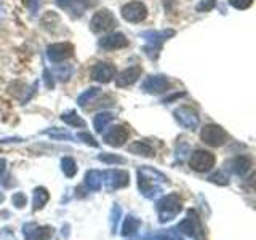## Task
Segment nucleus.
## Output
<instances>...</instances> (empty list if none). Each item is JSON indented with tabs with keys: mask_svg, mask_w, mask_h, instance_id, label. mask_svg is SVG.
I'll return each instance as SVG.
<instances>
[{
	"mask_svg": "<svg viewBox=\"0 0 256 240\" xmlns=\"http://www.w3.org/2000/svg\"><path fill=\"white\" fill-rule=\"evenodd\" d=\"M166 181V176L154 168L142 166L138 170V188L146 198H154L162 192V184Z\"/></svg>",
	"mask_w": 256,
	"mask_h": 240,
	"instance_id": "obj_1",
	"label": "nucleus"
},
{
	"mask_svg": "<svg viewBox=\"0 0 256 240\" xmlns=\"http://www.w3.org/2000/svg\"><path fill=\"white\" fill-rule=\"evenodd\" d=\"M181 210H182V200L180 194H168L157 202V213L160 222L172 221L181 213Z\"/></svg>",
	"mask_w": 256,
	"mask_h": 240,
	"instance_id": "obj_2",
	"label": "nucleus"
},
{
	"mask_svg": "<svg viewBox=\"0 0 256 240\" xmlns=\"http://www.w3.org/2000/svg\"><path fill=\"white\" fill-rule=\"evenodd\" d=\"M228 138H229V134L220 125H213V124L205 125L202 128V132H200V140L212 148L222 146V144L228 141Z\"/></svg>",
	"mask_w": 256,
	"mask_h": 240,
	"instance_id": "obj_3",
	"label": "nucleus"
},
{
	"mask_svg": "<svg viewBox=\"0 0 256 240\" xmlns=\"http://www.w3.org/2000/svg\"><path fill=\"white\" fill-rule=\"evenodd\" d=\"M214 162L216 158L212 152L208 150H204V149H197L190 154V158H189V165L194 172L197 173H205L208 170H212L214 166Z\"/></svg>",
	"mask_w": 256,
	"mask_h": 240,
	"instance_id": "obj_4",
	"label": "nucleus"
},
{
	"mask_svg": "<svg viewBox=\"0 0 256 240\" xmlns=\"http://www.w3.org/2000/svg\"><path fill=\"white\" fill-rule=\"evenodd\" d=\"M117 26V20L116 16L112 14L109 10H100L93 14L90 28L96 34H101V32H109Z\"/></svg>",
	"mask_w": 256,
	"mask_h": 240,
	"instance_id": "obj_5",
	"label": "nucleus"
},
{
	"mask_svg": "<svg viewBox=\"0 0 256 240\" xmlns=\"http://www.w3.org/2000/svg\"><path fill=\"white\" fill-rule=\"evenodd\" d=\"M174 34V30L168 29V30H149V32H142V37L146 38L148 46H146V53L150 54V52H154L152 58H157V53L160 50V46L165 42L168 37H172Z\"/></svg>",
	"mask_w": 256,
	"mask_h": 240,
	"instance_id": "obj_6",
	"label": "nucleus"
},
{
	"mask_svg": "<svg viewBox=\"0 0 256 240\" xmlns=\"http://www.w3.org/2000/svg\"><path fill=\"white\" fill-rule=\"evenodd\" d=\"M176 230L189 237H196V238L202 237V224L198 221L197 213L194 210H188V218H184L178 226H176Z\"/></svg>",
	"mask_w": 256,
	"mask_h": 240,
	"instance_id": "obj_7",
	"label": "nucleus"
},
{
	"mask_svg": "<svg viewBox=\"0 0 256 240\" xmlns=\"http://www.w3.org/2000/svg\"><path fill=\"white\" fill-rule=\"evenodd\" d=\"M148 8L142 2H130L122 6V18L128 22H141L146 20Z\"/></svg>",
	"mask_w": 256,
	"mask_h": 240,
	"instance_id": "obj_8",
	"label": "nucleus"
},
{
	"mask_svg": "<svg viewBox=\"0 0 256 240\" xmlns=\"http://www.w3.org/2000/svg\"><path fill=\"white\" fill-rule=\"evenodd\" d=\"M102 178H104V182H106L109 190L122 189L130 184V174H128V172H124V170H108L102 173Z\"/></svg>",
	"mask_w": 256,
	"mask_h": 240,
	"instance_id": "obj_9",
	"label": "nucleus"
},
{
	"mask_svg": "<svg viewBox=\"0 0 256 240\" xmlns=\"http://www.w3.org/2000/svg\"><path fill=\"white\" fill-rule=\"evenodd\" d=\"M74 54V45L72 44H53L46 48V56L52 62H62Z\"/></svg>",
	"mask_w": 256,
	"mask_h": 240,
	"instance_id": "obj_10",
	"label": "nucleus"
},
{
	"mask_svg": "<svg viewBox=\"0 0 256 240\" xmlns=\"http://www.w3.org/2000/svg\"><path fill=\"white\" fill-rule=\"evenodd\" d=\"M128 138H130V132L125 125H116L108 133H104V141L112 148H122Z\"/></svg>",
	"mask_w": 256,
	"mask_h": 240,
	"instance_id": "obj_11",
	"label": "nucleus"
},
{
	"mask_svg": "<svg viewBox=\"0 0 256 240\" xmlns=\"http://www.w3.org/2000/svg\"><path fill=\"white\" fill-rule=\"evenodd\" d=\"M174 118L178 120V124L184 128H188V130H194L198 125V116L194 109L190 108H186L182 106L180 109L174 110Z\"/></svg>",
	"mask_w": 256,
	"mask_h": 240,
	"instance_id": "obj_12",
	"label": "nucleus"
},
{
	"mask_svg": "<svg viewBox=\"0 0 256 240\" xmlns=\"http://www.w3.org/2000/svg\"><path fill=\"white\" fill-rule=\"evenodd\" d=\"M116 77V66L109 62H98L92 69V78L100 84H109Z\"/></svg>",
	"mask_w": 256,
	"mask_h": 240,
	"instance_id": "obj_13",
	"label": "nucleus"
},
{
	"mask_svg": "<svg viewBox=\"0 0 256 240\" xmlns=\"http://www.w3.org/2000/svg\"><path fill=\"white\" fill-rule=\"evenodd\" d=\"M170 88V82H168V78L165 76H150L144 80L142 84V90L148 92V93H152V94H158V93H164L165 90Z\"/></svg>",
	"mask_w": 256,
	"mask_h": 240,
	"instance_id": "obj_14",
	"label": "nucleus"
},
{
	"mask_svg": "<svg viewBox=\"0 0 256 240\" xmlns=\"http://www.w3.org/2000/svg\"><path fill=\"white\" fill-rule=\"evenodd\" d=\"M24 236H26V240H50V237L53 236V229L52 228H38L36 222H29L24 224Z\"/></svg>",
	"mask_w": 256,
	"mask_h": 240,
	"instance_id": "obj_15",
	"label": "nucleus"
},
{
	"mask_svg": "<svg viewBox=\"0 0 256 240\" xmlns=\"http://www.w3.org/2000/svg\"><path fill=\"white\" fill-rule=\"evenodd\" d=\"M100 46L104 50H120V48L128 46V38L122 34V32H114L100 40Z\"/></svg>",
	"mask_w": 256,
	"mask_h": 240,
	"instance_id": "obj_16",
	"label": "nucleus"
},
{
	"mask_svg": "<svg viewBox=\"0 0 256 240\" xmlns=\"http://www.w3.org/2000/svg\"><path fill=\"white\" fill-rule=\"evenodd\" d=\"M142 74V69L140 66H132L125 70L120 72L118 76H116V85L117 86H128V85H133L136 80H138Z\"/></svg>",
	"mask_w": 256,
	"mask_h": 240,
	"instance_id": "obj_17",
	"label": "nucleus"
},
{
	"mask_svg": "<svg viewBox=\"0 0 256 240\" xmlns=\"http://www.w3.org/2000/svg\"><path fill=\"white\" fill-rule=\"evenodd\" d=\"M128 150L133 152L136 156H142V157H154L156 156V150L154 148L148 144L146 141H134L133 144L128 146Z\"/></svg>",
	"mask_w": 256,
	"mask_h": 240,
	"instance_id": "obj_18",
	"label": "nucleus"
},
{
	"mask_svg": "<svg viewBox=\"0 0 256 240\" xmlns=\"http://www.w3.org/2000/svg\"><path fill=\"white\" fill-rule=\"evenodd\" d=\"M101 184H102V174L98 170L86 172V174H85V186L88 189L96 192V190L101 189Z\"/></svg>",
	"mask_w": 256,
	"mask_h": 240,
	"instance_id": "obj_19",
	"label": "nucleus"
},
{
	"mask_svg": "<svg viewBox=\"0 0 256 240\" xmlns=\"http://www.w3.org/2000/svg\"><path fill=\"white\" fill-rule=\"evenodd\" d=\"M252 168V160L246 156H238L232 162V170H234L238 176H244L248 173V170Z\"/></svg>",
	"mask_w": 256,
	"mask_h": 240,
	"instance_id": "obj_20",
	"label": "nucleus"
},
{
	"mask_svg": "<svg viewBox=\"0 0 256 240\" xmlns=\"http://www.w3.org/2000/svg\"><path fill=\"white\" fill-rule=\"evenodd\" d=\"M141 226V221L136 220L134 216H126L125 221H124V226H122V236L124 237H132L133 234H136V230L140 229Z\"/></svg>",
	"mask_w": 256,
	"mask_h": 240,
	"instance_id": "obj_21",
	"label": "nucleus"
},
{
	"mask_svg": "<svg viewBox=\"0 0 256 240\" xmlns=\"http://www.w3.org/2000/svg\"><path fill=\"white\" fill-rule=\"evenodd\" d=\"M112 118H114V116H112L110 112H100V114L96 116L93 120L94 130L98 133H102L104 130H106V126L112 122Z\"/></svg>",
	"mask_w": 256,
	"mask_h": 240,
	"instance_id": "obj_22",
	"label": "nucleus"
},
{
	"mask_svg": "<svg viewBox=\"0 0 256 240\" xmlns=\"http://www.w3.org/2000/svg\"><path fill=\"white\" fill-rule=\"evenodd\" d=\"M48 198H50V194H48V190L45 188H37L34 190V212L40 210L46 202H48Z\"/></svg>",
	"mask_w": 256,
	"mask_h": 240,
	"instance_id": "obj_23",
	"label": "nucleus"
},
{
	"mask_svg": "<svg viewBox=\"0 0 256 240\" xmlns=\"http://www.w3.org/2000/svg\"><path fill=\"white\" fill-rule=\"evenodd\" d=\"M61 168H62V173L66 174L68 178H74L77 173V164H76V160L70 157H64L61 160Z\"/></svg>",
	"mask_w": 256,
	"mask_h": 240,
	"instance_id": "obj_24",
	"label": "nucleus"
},
{
	"mask_svg": "<svg viewBox=\"0 0 256 240\" xmlns=\"http://www.w3.org/2000/svg\"><path fill=\"white\" fill-rule=\"evenodd\" d=\"M61 120L64 124H68V125H70V126H85L86 124H85V120L84 118H80L74 110H70V112H66V114H62L61 116Z\"/></svg>",
	"mask_w": 256,
	"mask_h": 240,
	"instance_id": "obj_25",
	"label": "nucleus"
},
{
	"mask_svg": "<svg viewBox=\"0 0 256 240\" xmlns=\"http://www.w3.org/2000/svg\"><path fill=\"white\" fill-rule=\"evenodd\" d=\"M100 94V88H96V86H92V88H88L86 92H84L82 94L78 96V100H77V104L80 108H84L86 102H90L94 96H98Z\"/></svg>",
	"mask_w": 256,
	"mask_h": 240,
	"instance_id": "obj_26",
	"label": "nucleus"
},
{
	"mask_svg": "<svg viewBox=\"0 0 256 240\" xmlns=\"http://www.w3.org/2000/svg\"><path fill=\"white\" fill-rule=\"evenodd\" d=\"M120 216H122V208H120L117 204L110 208V230L112 232H116L117 230V226H118V221H120Z\"/></svg>",
	"mask_w": 256,
	"mask_h": 240,
	"instance_id": "obj_27",
	"label": "nucleus"
},
{
	"mask_svg": "<svg viewBox=\"0 0 256 240\" xmlns=\"http://www.w3.org/2000/svg\"><path fill=\"white\" fill-rule=\"evenodd\" d=\"M12 204L16 208H24L28 205V198H26V196L22 194V192H16V194H13V197H12Z\"/></svg>",
	"mask_w": 256,
	"mask_h": 240,
	"instance_id": "obj_28",
	"label": "nucleus"
},
{
	"mask_svg": "<svg viewBox=\"0 0 256 240\" xmlns=\"http://www.w3.org/2000/svg\"><path fill=\"white\" fill-rule=\"evenodd\" d=\"M208 181H212L214 184H220V186H226V184L229 182L228 176L224 174L222 172H218V173H213L210 178H208Z\"/></svg>",
	"mask_w": 256,
	"mask_h": 240,
	"instance_id": "obj_29",
	"label": "nucleus"
},
{
	"mask_svg": "<svg viewBox=\"0 0 256 240\" xmlns=\"http://www.w3.org/2000/svg\"><path fill=\"white\" fill-rule=\"evenodd\" d=\"M98 158L101 160V162H106V164H124L125 162L122 157L114 156V154H102Z\"/></svg>",
	"mask_w": 256,
	"mask_h": 240,
	"instance_id": "obj_30",
	"label": "nucleus"
},
{
	"mask_svg": "<svg viewBox=\"0 0 256 240\" xmlns=\"http://www.w3.org/2000/svg\"><path fill=\"white\" fill-rule=\"evenodd\" d=\"M253 4V0H229V5H232L237 10H246Z\"/></svg>",
	"mask_w": 256,
	"mask_h": 240,
	"instance_id": "obj_31",
	"label": "nucleus"
},
{
	"mask_svg": "<svg viewBox=\"0 0 256 240\" xmlns=\"http://www.w3.org/2000/svg\"><path fill=\"white\" fill-rule=\"evenodd\" d=\"M77 138H78V140H84V142L88 144V146L98 148V142H96V140L93 138L92 134H88V133H78V134H77Z\"/></svg>",
	"mask_w": 256,
	"mask_h": 240,
	"instance_id": "obj_32",
	"label": "nucleus"
},
{
	"mask_svg": "<svg viewBox=\"0 0 256 240\" xmlns=\"http://www.w3.org/2000/svg\"><path fill=\"white\" fill-rule=\"evenodd\" d=\"M214 5H216L214 0H202L197 5V12H210L212 8H214Z\"/></svg>",
	"mask_w": 256,
	"mask_h": 240,
	"instance_id": "obj_33",
	"label": "nucleus"
},
{
	"mask_svg": "<svg viewBox=\"0 0 256 240\" xmlns=\"http://www.w3.org/2000/svg\"><path fill=\"white\" fill-rule=\"evenodd\" d=\"M164 240H182V237L176 229H170L166 230V234H164Z\"/></svg>",
	"mask_w": 256,
	"mask_h": 240,
	"instance_id": "obj_34",
	"label": "nucleus"
},
{
	"mask_svg": "<svg viewBox=\"0 0 256 240\" xmlns=\"http://www.w3.org/2000/svg\"><path fill=\"white\" fill-rule=\"evenodd\" d=\"M74 2H76V0H56V4H58L61 8H68V6H70Z\"/></svg>",
	"mask_w": 256,
	"mask_h": 240,
	"instance_id": "obj_35",
	"label": "nucleus"
},
{
	"mask_svg": "<svg viewBox=\"0 0 256 240\" xmlns=\"http://www.w3.org/2000/svg\"><path fill=\"white\" fill-rule=\"evenodd\" d=\"M45 84H46V86L48 88H53V78H52V76H50V72L48 70H45Z\"/></svg>",
	"mask_w": 256,
	"mask_h": 240,
	"instance_id": "obj_36",
	"label": "nucleus"
},
{
	"mask_svg": "<svg viewBox=\"0 0 256 240\" xmlns=\"http://www.w3.org/2000/svg\"><path fill=\"white\" fill-rule=\"evenodd\" d=\"M5 165H6L5 158H0V176H2V173L5 172Z\"/></svg>",
	"mask_w": 256,
	"mask_h": 240,
	"instance_id": "obj_37",
	"label": "nucleus"
},
{
	"mask_svg": "<svg viewBox=\"0 0 256 240\" xmlns=\"http://www.w3.org/2000/svg\"><path fill=\"white\" fill-rule=\"evenodd\" d=\"M4 198H5V197H4V194H2V192H0V204L4 202Z\"/></svg>",
	"mask_w": 256,
	"mask_h": 240,
	"instance_id": "obj_38",
	"label": "nucleus"
}]
</instances>
